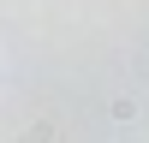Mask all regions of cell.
<instances>
[{
  "label": "cell",
  "instance_id": "2",
  "mask_svg": "<svg viewBox=\"0 0 149 143\" xmlns=\"http://www.w3.org/2000/svg\"><path fill=\"white\" fill-rule=\"evenodd\" d=\"M125 143H131V137H125Z\"/></svg>",
  "mask_w": 149,
  "mask_h": 143
},
{
  "label": "cell",
  "instance_id": "1",
  "mask_svg": "<svg viewBox=\"0 0 149 143\" xmlns=\"http://www.w3.org/2000/svg\"><path fill=\"white\" fill-rule=\"evenodd\" d=\"M107 113H113L119 125H137V113H143V107H137V95H113V101H107Z\"/></svg>",
  "mask_w": 149,
  "mask_h": 143
}]
</instances>
